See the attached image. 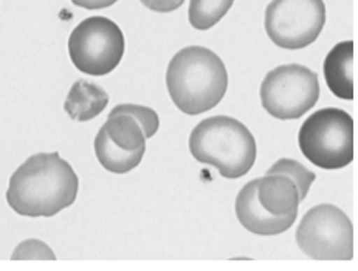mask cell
Returning <instances> with one entry per match:
<instances>
[{
  "mask_svg": "<svg viewBox=\"0 0 358 271\" xmlns=\"http://www.w3.org/2000/svg\"><path fill=\"white\" fill-rule=\"evenodd\" d=\"M355 50L354 41L336 44L324 59V80L335 96L346 101L354 99L355 76Z\"/></svg>",
  "mask_w": 358,
  "mask_h": 271,
  "instance_id": "11",
  "label": "cell"
},
{
  "mask_svg": "<svg viewBox=\"0 0 358 271\" xmlns=\"http://www.w3.org/2000/svg\"><path fill=\"white\" fill-rule=\"evenodd\" d=\"M109 104V95L103 87L87 80H78L67 95L64 109L75 121H90L101 113Z\"/></svg>",
  "mask_w": 358,
  "mask_h": 271,
  "instance_id": "12",
  "label": "cell"
},
{
  "mask_svg": "<svg viewBox=\"0 0 358 271\" xmlns=\"http://www.w3.org/2000/svg\"><path fill=\"white\" fill-rule=\"evenodd\" d=\"M126 50L124 34L113 20L93 16L83 20L69 39L75 67L90 76H104L118 67Z\"/></svg>",
  "mask_w": 358,
  "mask_h": 271,
  "instance_id": "6",
  "label": "cell"
},
{
  "mask_svg": "<svg viewBox=\"0 0 358 271\" xmlns=\"http://www.w3.org/2000/svg\"><path fill=\"white\" fill-rule=\"evenodd\" d=\"M166 85L177 109L194 117L214 109L224 99L228 89V71L211 50L191 45L171 59Z\"/></svg>",
  "mask_w": 358,
  "mask_h": 271,
  "instance_id": "2",
  "label": "cell"
},
{
  "mask_svg": "<svg viewBox=\"0 0 358 271\" xmlns=\"http://www.w3.org/2000/svg\"><path fill=\"white\" fill-rule=\"evenodd\" d=\"M256 180V196L264 210L273 216H298L299 194L287 175L266 174Z\"/></svg>",
  "mask_w": 358,
  "mask_h": 271,
  "instance_id": "10",
  "label": "cell"
},
{
  "mask_svg": "<svg viewBox=\"0 0 358 271\" xmlns=\"http://www.w3.org/2000/svg\"><path fill=\"white\" fill-rule=\"evenodd\" d=\"M267 174L287 175L290 180L295 183L301 202H303L306 196L309 194L312 183L315 182V178H317V175H315L312 170H309L293 159H279L275 165L267 170Z\"/></svg>",
  "mask_w": 358,
  "mask_h": 271,
  "instance_id": "16",
  "label": "cell"
},
{
  "mask_svg": "<svg viewBox=\"0 0 358 271\" xmlns=\"http://www.w3.org/2000/svg\"><path fill=\"white\" fill-rule=\"evenodd\" d=\"M189 151L199 163L217 168L224 178L243 177L256 161L253 133L225 115L200 121L191 132Z\"/></svg>",
  "mask_w": 358,
  "mask_h": 271,
  "instance_id": "3",
  "label": "cell"
},
{
  "mask_svg": "<svg viewBox=\"0 0 358 271\" xmlns=\"http://www.w3.org/2000/svg\"><path fill=\"white\" fill-rule=\"evenodd\" d=\"M107 137L117 147L129 152H146V135L140 121L127 112L113 107L103 126Z\"/></svg>",
  "mask_w": 358,
  "mask_h": 271,
  "instance_id": "13",
  "label": "cell"
},
{
  "mask_svg": "<svg viewBox=\"0 0 358 271\" xmlns=\"http://www.w3.org/2000/svg\"><path fill=\"white\" fill-rule=\"evenodd\" d=\"M320 82L315 71L299 64L270 70L261 84V103L278 119H298L317 104Z\"/></svg>",
  "mask_w": 358,
  "mask_h": 271,
  "instance_id": "7",
  "label": "cell"
},
{
  "mask_svg": "<svg viewBox=\"0 0 358 271\" xmlns=\"http://www.w3.org/2000/svg\"><path fill=\"white\" fill-rule=\"evenodd\" d=\"M299 149L315 166L341 169L354 161V119L336 107L317 110L298 135Z\"/></svg>",
  "mask_w": 358,
  "mask_h": 271,
  "instance_id": "4",
  "label": "cell"
},
{
  "mask_svg": "<svg viewBox=\"0 0 358 271\" xmlns=\"http://www.w3.org/2000/svg\"><path fill=\"white\" fill-rule=\"evenodd\" d=\"M13 259L16 261H28V259H33V261H55L56 256L52 251V249L48 248V245H45L44 242L41 240H36V239H30V240H25L20 244L16 251L13 253L11 256Z\"/></svg>",
  "mask_w": 358,
  "mask_h": 271,
  "instance_id": "18",
  "label": "cell"
},
{
  "mask_svg": "<svg viewBox=\"0 0 358 271\" xmlns=\"http://www.w3.org/2000/svg\"><path fill=\"white\" fill-rule=\"evenodd\" d=\"M140 2L155 13H171L180 8L185 0H140Z\"/></svg>",
  "mask_w": 358,
  "mask_h": 271,
  "instance_id": "19",
  "label": "cell"
},
{
  "mask_svg": "<svg viewBox=\"0 0 358 271\" xmlns=\"http://www.w3.org/2000/svg\"><path fill=\"white\" fill-rule=\"evenodd\" d=\"M95 154L101 166L113 174H126L129 170L135 169L141 163L143 155H145V152H129L117 147L107 137L103 127L96 133Z\"/></svg>",
  "mask_w": 358,
  "mask_h": 271,
  "instance_id": "14",
  "label": "cell"
},
{
  "mask_svg": "<svg viewBox=\"0 0 358 271\" xmlns=\"http://www.w3.org/2000/svg\"><path fill=\"white\" fill-rule=\"evenodd\" d=\"M71 2L85 10H103L117 3L118 0H71Z\"/></svg>",
  "mask_w": 358,
  "mask_h": 271,
  "instance_id": "20",
  "label": "cell"
},
{
  "mask_svg": "<svg viewBox=\"0 0 358 271\" xmlns=\"http://www.w3.org/2000/svg\"><path fill=\"white\" fill-rule=\"evenodd\" d=\"M257 180L248 182L236 198V216L247 231L257 236H276L287 231L298 216H273L262 208L256 196Z\"/></svg>",
  "mask_w": 358,
  "mask_h": 271,
  "instance_id": "9",
  "label": "cell"
},
{
  "mask_svg": "<svg viewBox=\"0 0 358 271\" xmlns=\"http://www.w3.org/2000/svg\"><path fill=\"white\" fill-rule=\"evenodd\" d=\"M233 3L234 0H191L189 24L200 31L210 30L225 17Z\"/></svg>",
  "mask_w": 358,
  "mask_h": 271,
  "instance_id": "15",
  "label": "cell"
},
{
  "mask_svg": "<svg viewBox=\"0 0 358 271\" xmlns=\"http://www.w3.org/2000/svg\"><path fill=\"white\" fill-rule=\"evenodd\" d=\"M326 24L323 0H271L266 10V31L275 45L301 50L318 39Z\"/></svg>",
  "mask_w": 358,
  "mask_h": 271,
  "instance_id": "8",
  "label": "cell"
},
{
  "mask_svg": "<svg viewBox=\"0 0 358 271\" xmlns=\"http://www.w3.org/2000/svg\"><path fill=\"white\" fill-rule=\"evenodd\" d=\"M80 180L59 152L27 159L10 178L6 202L19 216L52 217L75 203Z\"/></svg>",
  "mask_w": 358,
  "mask_h": 271,
  "instance_id": "1",
  "label": "cell"
},
{
  "mask_svg": "<svg viewBox=\"0 0 358 271\" xmlns=\"http://www.w3.org/2000/svg\"><path fill=\"white\" fill-rule=\"evenodd\" d=\"M296 244L315 261H350L354 258V228L335 205H317L301 219Z\"/></svg>",
  "mask_w": 358,
  "mask_h": 271,
  "instance_id": "5",
  "label": "cell"
},
{
  "mask_svg": "<svg viewBox=\"0 0 358 271\" xmlns=\"http://www.w3.org/2000/svg\"><path fill=\"white\" fill-rule=\"evenodd\" d=\"M117 109L131 113V115L137 118L141 123L143 129H145L146 138H152L157 131H159L160 118L157 115V112L154 109H150V107L138 104H120L117 105Z\"/></svg>",
  "mask_w": 358,
  "mask_h": 271,
  "instance_id": "17",
  "label": "cell"
}]
</instances>
